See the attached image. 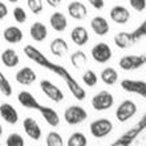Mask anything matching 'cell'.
Instances as JSON below:
<instances>
[{"instance_id":"obj_2","label":"cell","mask_w":146,"mask_h":146,"mask_svg":"<svg viewBox=\"0 0 146 146\" xmlns=\"http://www.w3.org/2000/svg\"><path fill=\"white\" fill-rule=\"evenodd\" d=\"M88 118V111L80 105H70L64 110V121L68 125H80Z\"/></svg>"},{"instance_id":"obj_15","label":"cell","mask_w":146,"mask_h":146,"mask_svg":"<svg viewBox=\"0 0 146 146\" xmlns=\"http://www.w3.org/2000/svg\"><path fill=\"white\" fill-rule=\"evenodd\" d=\"M0 117L4 119V122L9 125H16L19 122V113L9 102H3L0 105Z\"/></svg>"},{"instance_id":"obj_23","label":"cell","mask_w":146,"mask_h":146,"mask_svg":"<svg viewBox=\"0 0 146 146\" xmlns=\"http://www.w3.org/2000/svg\"><path fill=\"white\" fill-rule=\"evenodd\" d=\"M0 60L3 62L4 66H7V68H15L20 64V57L17 52L15 49H12V48H7V49H4L0 54Z\"/></svg>"},{"instance_id":"obj_41","label":"cell","mask_w":146,"mask_h":146,"mask_svg":"<svg viewBox=\"0 0 146 146\" xmlns=\"http://www.w3.org/2000/svg\"><path fill=\"white\" fill-rule=\"evenodd\" d=\"M1 134H3V126H1V123H0V137H1Z\"/></svg>"},{"instance_id":"obj_28","label":"cell","mask_w":146,"mask_h":146,"mask_svg":"<svg viewBox=\"0 0 146 146\" xmlns=\"http://www.w3.org/2000/svg\"><path fill=\"white\" fill-rule=\"evenodd\" d=\"M70 64H72L76 69H82L86 64H88V56L84 50H76L70 54Z\"/></svg>"},{"instance_id":"obj_40","label":"cell","mask_w":146,"mask_h":146,"mask_svg":"<svg viewBox=\"0 0 146 146\" xmlns=\"http://www.w3.org/2000/svg\"><path fill=\"white\" fill-rule=\"evenodd\" d=\"M46 1V4L49 5V7H52V8H57L60 4H61V1L62 0H45Z\"/></svg>"},{"instance_id":"obj_16","label":"cell","mask_w":146,"mask_h":146,"mask_svg":"<svg viewBox=\"0 0 146 146\" xmlns=\"http://www.w3.org/2000/svg\"><path fill=\"white\" fill-rule=\"evenodd\" d=\"M110 20L115 24L123 25L130 20V11L123 5H114L110 9Z\"/></svg>"},{"instance_id":"obj_31","label":"cell","mask_w":146,"mask_h":146,"mask_svg":"<svg viewBox=\"0 0 146 146\" xmlns=\"http://www.w3.org/2000/svg\"><path fill=\"white\" fill-rule=\"evenodd\" d=\"M81 78H82V82H84L86 86H89V88L96 86L97 82H98V76H97V73L93 69H86Z\"/></svg>"},{"instance_id":"obj_25","label":"cell","mask_w":146,"mask_h":146,"mask_svg":"<svg viewBox=\"0 0 146 146\" xmlns=\"http://www.w3.org/2000/svg\"><path fill=\"white\" fill-rule=\"evenodd\" d=\"M113 41H114L115 46L119 48V49H127V48H130L131 45H134L137 42L133 37V35H131V32H118L114 36Z\"/></svg>"},{"instance_id":"obj_43","label":"cell","mask_w":146,"mask_h":146,"mask_svg":"<svg viewBox=\"0 0 146 146\" xmlns=\"http://www.w3.org/2000/svg\"><path fill=\"white\" fill-rule=\"evenodd\" d=\"M145 54H146V53H145Z\"/></svg>"},{"instance_id":"obj_18","label":"cell","mask_w":146,"mask_h":146,"mask_svg":"<svg viewBox=\"0 0 146 146\" xmlns=\"http://www.w3.org/2000/svg\"><path fill=\"white\" fill-rule=\"evenodd\" d=\"M70 40L74 45L84 46L89 41V32L88 29L82 25H77L70 31Z\"/></svg>"},{"instance_id":"obj_30","label":"cell","mask_w":146,"mask_h":146,"mask_svg":"<svg viewBox=\"0 0 146 146\" xmlns=\"http://www.w3.org/2000/svg\"><path fill=\"white\" fill-rule=\"evenodd\" d=\"M46 146H64V138L57 131H49L45 138Z\"/></svg>"},{"instance_id":"obj_9","label":"cell","mask_w":146,"mask_h":146,"mask_svg":"<svg viewBox=\"0 0 146 146\" xmlns=\"http://www.w3.org/2000/svg\"><path fill=\"white\" fill-rule=\"evenodd\" d=\"M121 88L127 93L141 96L146 100V81L133 80V78H125L121 81Z\"/></svg>"},{"instance_id":"obj_36","label":"cell","mask_w":146,"mask_h":146,"mask_svg":"<svg viewBox=\"0 0 146 146\" xmlns=\"http://www.w3.org/2000/svg\"><path fill=\"white\" fill-rule=\"evenodd\" d=\"M131 35H133V37H134L135 41L141 40L142 37H146V20H143L142 23L139 24L138 27L131 32Z\"/></svg>"},{"instance_id":"obj_6","label":"cell","mask_w":146,"mask_h":146,"mask_svg":"<svg viewBox=\"0 0 146 146\" xmlns=\"http://www.w3.org/2000/svg\"><path fill=\"white\" fill-rule=\"evenodd\" d=\"M137 110H138V106L134 101L123 100L115 109V118L119 122H126L131 117H134Z\"/></svg>"},{"instance_id":"obj_17","label":"cell","mask_w":146,"mask_h":146,"mask_svg":"<svg viewBox=\"0 0 146 146\" xmlns=\"http://www.w3.org/2000/svg\"><path fill=\"white\" fill-rule=\"evenodd\" d=\"M68 15L74 20H84L88 16V8L84 3L78 0H73L68 4Z\"/></svg>"},{"instance_id":"obj_20","label":"cell","mask_w":146,"mask_h":146,"mask_svg":"<svg viewBox=\"0 0 146 146\" xmlns=\"http://www.w3.org/2000/svg\"><path fill=\"white\" fill-rule=\"evenodd\" d=\"M17 101H19V104L23 108H27V109L37 110L38 106H40V102L36 100V97L31 92H28V90H21V92L17 93Z\"/></svg>"},{"instance_id":"obj_33","label":"cell","mask_w":146,"mask_h":146,"mask_svg":"<svg viewBox=\"0 0 146 146\" xmlns=\"http://www.w3.org/2000/svg\"><path fill=\"white\" fill-rule=\"evenodd\" d=\"M5 145L7 146H25L23 135L19 133H11L5 139Z\"/></svg>"},{"instance_id":"obj_26","label":"cell","mask_w":146,"mask_h":146,"mask_svg":"<svg viewBox=\"0 0 146 146\" xmlns=\"http://www.w3.org/2000/svg\"><path fill=\"white\" fill-rule=\"evenodd\" d=\"M49 24L56 32H64L68 27V19L62 12H53L49 17Z\"/></svg>"},{"instance_id":"obj_39","label":"cell","mask_w":146,"mask_h":146,"mask_svg":"<svg viewBox=\"0 0 146 146\" xmlns=\"http://www.w3.org/2000/svg\"><path fill=\"white\" fill-rule=\"evenodd\" d=\"M8 12H9V9H8L7 4H4L3 1H0V20L5 19L8 15Z\"/></svg>"},{"instance_id":"obj_27","label":"cell","mask_w":146,"mask_h":146,"mask_svg":"<svg viewBox=\"0 0 146 146\" xmlns=\"http://www.w3.org/2000/svg\"><path fill=\"white\" fill-rule=\"evenodd\" d=\"M100 77H101V81H102L105 85H109V86H110V85L117 84V81H118V72H117L114 68L109 66V68L102 69Z\"/></svg>"},{"instance_id":"obj_4","label":"cell","mask_w":146,"mask_h":146,"mask_svg":"<svg viewBox=\"0 0 146 146\" xmlns=\"http://www.w3.org/2000/svg\"><path fill=\"white\" fill-rule=\"evenodd\" d=\"M90 134L94 138H104L109 135L113 130V122L109 118H97L89 125Z\"/></svg>"},{"instance_id":"obj_21","label":"cell","mask_w":146,"mask_h":146,"mask_svg":"<svg viewBox=\"0 0 146 146\" xmlns=\"http://www.w3.org/2000/svg\"><path fill=\"white\" fill-rule=\"evenodd\" d=\"M49 50H50V53L53 54V56H56V57H64L68 53L69 46H68V42L62 37H56L50 41Z\"/></svg>"},{"instance_id":"obj_38","label":"cell","mask_w":146,"mask_h":146,"mask_svg":"<svg viewBox=\"0 0 146 146\" xmlns=\"http://www.w3.org/2000/svg\"><path fill=\"white\" fill-rule=\"evenodd\" d=\"M94 9H102L105 7V1L104 0H86Z\"/></svg>"},{"instance_id":"obj_5","label":"cell","mask_w":146,"mask_h":146,"mask_svg":"<svg viewBox=\"0 0 146 146\" xmlns=\"http://www.w3.org/2000/svg\"><path fill=\"white\" fill-rule=\"evenodd\" d=\"M114 105V97L108 90H101L92 97V108L96 111H105Z\"/></svg>"},{"instance_id":"obj_19","label":"cell","mask_w":146,"mask_h":146,"mask_svg":"<svg viewBox=\"0 0 146 146\" xmlns=\"http://www.w3.org/2000/svg\"><path fill=\"white\" fill-rule=\"evenodd\" d=\"M90 28L97 36H106L110 31L109 21L105 19L104 16H94L90 20Z\"/></svg>"},{"instance_id":"obj_37","label":"cell","mask_w":146,"mask_h":146,"mask_svg":"<svg viewBox=\"0 0 146 146\" xmlns=\"http://www.w3.org/2000/svg\"><path fill=\"white\" fill-rule=\"evenodd\" d=\"M129 4L135 12H142L146 9V0H129Z\"/></svg>"},{"instance_id":"obj_24","label":"cell","mask_w":146,"mask_h":146,"mask_svg":"<svg viewBox=\"0 0 146 146\" xmlns=\"http://www.w3.org/2000/svg\"><path fill=\"white\" fill-rule=\"evenodd\" d=\"M29 36L32 37V40H35L37 42H42L48 36L46 25L41 21H35L29 28Z\"/></svg>"},{"instance_id":"obj_12","label":"cell","mask_w":146,"mask_h":146,"mask_svg":"<svg viewBox=\"0 0 146 146\" xmlns=\"http://www.w3.org/2000/svg\"><path fill=\"white\" fill-rule=\"evenodd\" d=\"M23 129L25 131V134L33 141H38L42 135L41 126L37 123L33 117H25L23 119Z\"/></svg>"},{"instance_id":"obj_1","label":"cell","mask_w":146,"mask_h":146,"mask_svg":"<svg viewBox=\"0 0 146 146\" xmlns=\"http://www.w3.org/2000/svg\"><path fill=\"white\" fill-rule=\"evenodd\" d=\"M145 129H146V113L143 114V117L139 119L138 123H137L135 126H133L131 129H129L125 134L121 135V137H119V138L117 139L111 146H129L143 130H145Z\"/></svg>"},{"instance_id":"obj_3","label":"cell","mask_w":146,"mask_h":146,"mask_svg":"<svg viewBox=\"0 0 146 146\" xmlns=\"http://www.w3.org/2000/svg\"><path fill=\"white\" fill-rule=\"evenodd\" d=\"M143 65H146V54H125L118 61V66L126 72L137 70Z\"/></svg>"},{"instance_id":"obj_35","label":"cell","mask_w":146,"mask_h":146,"mask_svg":"<svg viewBox=\"0 0 146 146\" xmlns=\"http://www.w3.org/2000/svg\"><path fill=\"white\" fill-rule=\"evenodd\" d=\"M12 16H13V19H15L16 23L19 24H23L27 21L28 16H27V12L24 9L23 7H15L13 8V11H12Z\"/></svg>"},{"instance_id":"obj_29","label":"cell","mask_w":146,"mask_h":146,"mask_svg":"<svg viewBox=\"0 0 146 146\" xmlns=\"http://www.w3.org/2000/svg\"><path fill=\"white\" fill-rule=\"evenodd\" d=\"M68 146H88V138L84 133L81 131H74L73 134L69 135L68 138Z\"/></svg>"},{"instance_id":"obj_8","label":"cell","mask_w":146,"mask_h":146,"mask_svg":"<svg viewBox=\"0 0 146 146\" xmlns=\"http://www.w3.org/2000/svg\"><path fill=\"white\" fill-rule=\"evenodd\" d=\"M61 78L65 81L66 86H68V90H69L70 94H72L76 100H78V101H84L85 100V97H86V92H85V89L78 84V81L72 76V73H70L69 70H66Z\"/></svg>"},{"instance_id":"obj_11","label":"cell","mask_w":146,"mask_h":146,"mask_svg":"<svg viewBox=\"0 0 146 146\" xmlns=\"http://www.w3.org/2000/svg\"><path fill=\"white\" fill-rule=\"evenodd\" d=\"M24 53H25V56H27L31 61H33L35 64H37L38 66H41L44 69H46L48 65H49V62H50L49 58L46 57L40 49H37L36 46L31 45V44H28V45L24 46Z\"/></svg>"},{"instance_id":"obj_22","label":"cell","mask_w":146,"mask_h":146,"mask_svg":"<svg viewBox=\"0 0 146 146\" xmlns=\"http://www.w3.org/2000/svg\"><path fill=\"white\" fill-rule=\"evenodd\" d=\"M3 37H4V40H5L8 44H19V42L23 41L24 33H23V31H21L19 27H16V25H11V27H8V28L4 29Z\"/></svg>"},{"instance_id":"obj_7","label":"cell","mask_w":146,"mask_h":146,"mask_svg":"<svg viewBox=\"0 0 146 146\" xmlns=\"http://www.w3.org/2000/svg\"><path fill=\"white\" fill-rule=\"evenodd\" d=\"M90 54H92L93 60L98 64H106L108 61H110L111 56H113V52H111V48L109 46L108 42H97L92 46L90 49Z\"/></svg>"},{"instance_id":"obj_34","label":"cell","mask_w":146,"mask_h":146,"mask_svg":"<svg viewBox=\"0 0 146 146\" xmlns=\"http://www.w3.org/2000/svg\"><path fill=\"white\" fill-rule=\"evenodd\" d=\"M27 7L33 15H38L44 9V1L42 0H27Z\"/></svg>"},{"instance_id":"obj_10","label":"cell","mask_w":146,"mask_h":146,"mask_svg":"<svg viewBox=\"0 0 146 146\" xmlns=\"http://www.w3.org/2000/svg\"><path fill=\"white\" fill-rule=\"evenodd\" d=\"M40 89L50 101L53 102H61L64 100V92L58 88L57 85H54L49 80H41L40 81Z\"/></svg>"},{"instance_id":"obj_14","label":"cell","mask_w":146,"mask_h":146,"mask_svg":"<svg viewBox=\"0 0 146 146\" xmlns=\"http://www.w3.org/2000/svg\"><path fill=\"white\" fill-rule=\"evenodd\" d=\"M37 111L41 114V117L44 118V121H45L49 126L56 127V126H58V125H60V115H58V113L54 110L52 106L40 104Z\"/></svg>"},{"instance_id":"obj_13","label":"cell","mask_w":146,"mask_h":146,"mask_svg":"<svg viewBox=\"0 0 146 146\" xmlns=\"http://www.w3.org/2000/svg\"><path fill=\"white\" fill-rule=\"evenodd\" d=\"M37 74L31 66H24L21 69H19L15 74V80L17 84L24 85V86H29L36 81Z\"/></svg>"},{"instance_id":"obj_32","label":"cell","mask_w":146,"mask_h":146,"mask_svg":"<svg viewBox=\"0 0 146 146\" xmlns=\"http://www.w3.org/2000/svg\"><path fill=\"white\" fill-rule=\"evenodd\" d=\"M0 92L5 97H11L12 93H13L11 82H9V80H8L7 77L4 76V73L1 70H0Z\"/></svg>"},{"instance_id":"obj_42","label":"cell","mask_w":146,"mask_h":146,"mask_svg":"<svg viewBox=\"0 0 146 146\" xmlns=\"http://www.w3.org/2000/svg\"><path fill=\"white\" fill-rule=\"evenodd\" d=\"M7 1H9V3H13V4H15V3H17L19 0H7Z\"/></svg>"}]
</instances>
